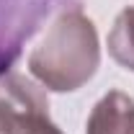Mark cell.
Returning a JSON list of instances; mask_svg holds the SVG:
<instances>
[{
  "mask_svg": "<svg viewBox=\"0 0 134 134\" xmlns=\"http://www.w3.org/2000/svg\"><path fill=\"white\" fill-rule=\"evenodd\" d=\"M98 65L100 41L96 23L77 5L54 18V23L29 54L31 77L54 93L80 90L98 72Z\"/></svg>",
  "mask_w": 134,
  "mask_h": 134,
  "instance_id": "obj_1",
  "label": "cell"
},
{
  "mask_svg": "<svg viewBox=\"0 0 134 134\" xmlns=\"http://www.w3.org/2000/svg\"><path fill=\"white\" fill-rule=\"evenodd\" d=\"M49 121V98L41 85L13 70L0 72V134H31Z\"/></svg>",
  "mask_w": 134,
  "mask_h": 134,
  "instance_id": "obj_2",
  "label": "cell"
},
{
  "mask_svg": "<svg viewBox=\"0 0 134 134\" xmlns=\"http://www.w3.org/2000/svg\"><path fill=\"white\" fill-rule=\"evenodd\" d=\"M59 0H0V72H8L26 41L41 29Z\"/></svg>",
  "mask_w": 134,
  "mask_h": 134,
  "instance_id": "obj_3",
  "label": "cell"
},
{
  "mask_svg": "<svg viewBox=\"0 0 134 134\" xmlns=\"http://www.w3.org/2000/svg\"><path fill=\"white\" fill-rule=\"evenodd\" d=\"M85 134H134V100L121 90H108L93 106Z\"/></svg>",
  "mask_w": 134,
  "mask_h": 134,
  "instance_id": "obj_4",
  "label": "cell"
},
{
  "mask_svg": "<svg viewBox=\"0 0 134 134\" xmlns=\"http://www.w3.org/2000/svg\"><path fill=\"white\" fill-rule=\"evenodd\" d=\"M108 52L124 70L134 72V8H124L108 31Z\"/></svg>",
  "mask_w": 134,
  "mask_h": 134,
  "instance_id": "obj_5",
  "label": "cell"
},
{
  "mask_svg": "<svg viewBox=\"0 0 134 134\" xmlns=\"http://www.w3.org/2000/svg\"><path fill=\"white\" fill-rule=\"evenodd\" d=\"M31 134H62V132H59V126H57L54 121H49V124H44L41 129H36V132H31Z\"/></svg>",
  "mask_w": 134,
  "mask_h": 134,
  "instance_id": "obj_6",
  "label": "cell"
}]
</instances>
